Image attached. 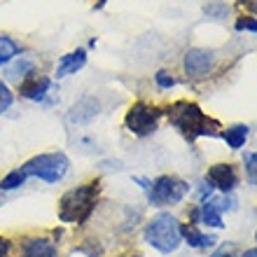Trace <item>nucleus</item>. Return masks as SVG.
<instances>
[{"label": "nucleus", "instance_id": "obj_1", "mask_svg": "<svg viewBox=\"0 0 257 257\" xmlns=\"http://www.w3.org/2000/svg\"><path fill=\"white\" fill-rule=\"evenodd\" d=\"M164 117L171 122V126L178 128V134L183 136L187 143H194L196 138H220L222 136V124L215 117H208L199 108L194 101H173L164 108Z\"/></svg>", "mask_w": 257, "mask_h": 257}, {"label": "nucleus", "instance_id": "obj_2", "mask_svg": "<svg viewBox=\"0 0 257 257\" xmlns=\"http://www.w3.org/2000/svg\"><path fill=\"white\" fill-rule=\"evenodd\" d=\"M101 190H103L101 178H91L87 183L68 190L59 199V206H56L59 220L66 224H84L96 213V206H98V199H101Z\"/></svg>", "mask_w": 257, "mask_h": 257}, {"label": "nucleus", "instance_id": "obj_3", "mask_svg": "<svg viewBox=\"0 0 257 257\" xmlns=\"http://www.w3.org/2000/svg\"><path fill=\"white\" fill-rule=\"evenodd\" d=\"M143 238L145 243L152 245L157 252L162 255H171L178 250V245L183 243L180 236V222L171 213H159L152 220H148L145 229H143Z\"/></svg>", "mask_w": 257, "mask_h": 257}, {"label": "nucleus", "instance_id": "obj_4", "mask_svg": "<svg viewBox=\"0 0 257 257\" xmlns=\"http://www.w3.org/2000/svg\"><path fill=\"white\" fill-rule=\"evenodd\" d=\"M70 169V159L63 152H42L24 162L21 171L26 178H40L45 183H61Z\"/></svg>", "mask_w": 257, "mask_h": 257}, {"label": "nucleus", "instance_id": "obj_5", "mask_svg": "<svg viewBox=\"0 0 257 257\" xmlns=\"http://www.w3.org/2000/svg\"><path fill=\"white\" fill-rule=\"evenodd\" d=\"M164 117V110L157 108L155 103L148 101H134L128 105L126 115H124V128L136 138H145V136L155 134L159 128V122Z\"/></svg>", "mask_w": 257, "mask_h": 257}, {"label": "nucleus", "instance_id": "obj_6", "mask_svg": "<svg viewBox=\"0 0 257 257\" xmlns=\"http://www.w3.org/2000/svg\"><path fill=\"white\" fill-rule=\"evenodd\" d=\"M190 192V183L178 176H159L152 180L148 190V201L157 208L162 206H176L187 196Z\"/></svg>", "mask_w": 257, "mask_h": 257}, {"label": "nucleus", "instance_id": "obj_7", "mask_svg": "<svg viewBox=\"0 0 257 257\" xmlns=\"http://www.w3.org/2000/svg\"><path fill=\"white\" fill-rule=\"evenodd\" d=\"M220 66L217 61V54L210 52V49H201V47H194V49H187V54L183 59V70H185V77L192 82H199V80H208V75H213Z\"/></svg>", "mask_w": 257, "mask_h": 257}, {"label": "nucleus", "instance_id": "obj_8", "mask_svg": "<svg viewBox=\"0 0 257 257\" xmlns=\"http://www.w3.org/2000/svg\"><path fill=\"white\" fill-rule=\"evenodd\" d=\"M17 257H59V245L45 234H26L14 243Z\"/></svg>", "mask_w": 257, "mask_h": 257}, {"label": "nucleus", "instance_id": "obj_9", "mask_svg": "<svg viewBox=\"0 0 257 257\" xmlns=\"http://www.w3.org/2000/svg\"><path fill=\"white\" fill-rule=\"evenodd\" d=\"M206 183L213 187V190H220L222 194H229L238 187L241 183V173H238V166L231 162H222V164H213L206 171Z\"/></svg>", "mask_w": 257, "mask_h": 257}, {"label": "nucleus", "instance_id": "obj_10", "mask_svg": "<svg viewBox=\"0 0 257 257\" xmlns=\"http://www.w3.org/2000/svg\"><path fill=\"white\" fill-rule=\"evenodd\" d=\"M17 91H19L21 98H28V101L47 105V94H52V77H47V75L40 73V70H35V73L26 75V77L19 82Z\"/></svg>", "mask_w": 257, "mask_h": 257}, {"label": "nucleus", "instance_id": "obj_11", "mask_svg": "<svg viewBox=\"0 0 257 257\" xmlns=\"http://www.w3.org/2000/svg\"><path fill=\"white\" fill-rule=\"evenodd\" d=\"M98 115H101V101L96 96H82L80 101L68 110L66 119H68V124H75V126H87Z\"/></svg>", "mask_w": 257, "mask_h": 257}, {"label": "nucleus", "instance_id": "obj_12", "mask_svg": "<svg viewBox=\"0 0 257 257\" xmlns=\"http://www.w3.org/2000/svg\"><path fill=\"white\" fill-rule=\"evenodd\" d=\"M84 63H87V49H73V52L63 54L61 59H59V63H56V73H54L56 80H61V77H68V75L82 70Z\"/></svg>", "mask_w": 257, "mask_h": 257}, {"label": "nucleus", "instance_id": "obj_13", "mask_svg": "<svg viewBox=\"0 0 257 257\" xmlns=\"http://www.w3.org/2000/svg\"><path fill=\"white\" fill-rule=\"evenodd\" d=\"M180 236L183 241L190 248H213L217 243L215 236H210V234H201L199 231V224H180Z\"/></svg>", "mask_w": 257, "mask_h": 257}, {"label": "nucleus", "instance_id": "obj_14", "mask_svg": "<svg viewBox=\"0 0 257 257\" xmlns=\"http://www.w3.org/2000/svg\"><path fill=\"white\" fill-rule=\"evenodd\" d=\"M35 70H38V63H35L33 56L21 54V56H17V59H14L12 66L7 68V80H12V82H17V84H19L26 75L35 73Z\"/></svg>", "mask_w": 257, "mask_h": 257}, {"label": "nucleus", "instance_id": "obj_15", "mask_svg": "<svg viewBox=\"0 0 257 257\" xmlns=\"http://www.w3.org/2000/svg\"><path fill=\"white\" fill-rule=\"evenodd\" d=\"M201 206V224H208V227H215V229H222V210L217 206V196H208L206 201L199 203Z\"/></svg>", "mask_w": 257, "mask_h": 257}, {"label": "nucleus", "instance_id": "obj_16", "mask_svg": "<svg viewBox=\"0 0 257 257\" xmlns=\"http://www.w3.org/2000/svg\"><path fill=\"white\" fill-rule=\"evenodd\" d=\"M248 134H250V126H248V124H231V126L222 128V136H220V138L227 143V148L241 150L245 145V141H248Z\"/></svg>", "mask_w": 257, "mask_h": 257}, {"label": "nucleus", "instance_id": "obj_17", "mask_svg": "<svg viewBox=\"0 0 257 257\" xmlns=\"http://www.w3.org/2000/svg\"><path fill=\"white\" fill-rule=\"evenodd\" d=\"M17 56H19V45L10 35H0V66L12 63Z\"/></svg>", "mask_w": 257, "mask_h": 257}, {"label": "nucleus", "instance_id": "obj_18", "mask_svg": "<svg viewBox=\"0 0 257 257\" xmlns=\"http://www.w3.org/2000/svg\"><path fill=\"white\" fill-rule=\"evenodd\" d=\"M24 183H26V173L21 169H14L0 180V192H12V190H17V187H21Z\"/></svg>", "mask_w": 257, "mask_h": 257}, {"label": "nucleus", "instance_id": "obj_19", "mask_svg": "<svg viewBox=\"0 0 257 257\" xmlns=\"http://www.w3.org/2000/svg\"><path fill=\"white\" fill-rule=\"evenodd\" d=\"M243 166H245V178L252 187H257V152H245L243 155Z\"/></svg>", "mask_w": 257, "mask_h": 257}, {"label": "nucleus", "instance_id": "obj_20", "mask_svg": "<svg viewBox=\"0 0 257 257\" xmlns=\"http://www.w3.org/2000/svg\"><path fill=\"white\" fill-rule=\"evenodd\" d=\"M12 103H14V94L10 91V87H7V82L0 80V115H3L5 110L12 108Z\"/></svg>", "mask_w": 257, "mask_h": 257}, {"label": "nucleus", "instance_id": "obj_21", "mask_svg": "<svg viewBox=\"0 0 257 257\" xmlns=\"http://www.w3.org/2000/svg\"><path fill=\"white\" fill-rule=\"evenodd\" d=\"M234 28H236V31H250V33H257V19L250 17V14H241L236 19V24H234Z\"/></svg>", "mask_w": 257, "mask_h": 257}, {"label": "nucleus", "instance_id": "obj_22", "mask_svg": "<svg viewBox=\"0 0 257 257\" xmlns=\"http://www.w3.org/2000/svg\"><path fill=\"white\" fill-rule=\"evenodd\" d=\"M155 82H157V87L159 89H171V87H176V77L166 70V68H162L159 73L155 75Z\"/></svg>", "mask_w": 257, "mask_h": 257}, {"label": "nucleus", "instance_id": "obj_23", "mask_svg": "<svg viewBox=\"0 0 257 257\" xmlns=\"http://www.w3.org/2000/svg\"><path fill=\"white\" fill-rule=\"evenodd\" d=\"M203 12L208 14V17L222 19V17H227V5H222V3H210V5L203 7Z\"/></svg>", "mask_w": 257, "mask_h": 257}, {"label": "nucleus", "instance_id": "obj_24", "mask_svg": "<svg viewBox=\"0 0 257 257\" xmlns=\"http://www.w3.org/2000/svg\"><path fill=\"white\" fill-rule=\"evenodd\" d=\"M14 255V241L0 234V257H12Z\"/></svg>", "mask_w": 257, "mask_h": 257}, {"label": "nucleus", "instance_id": "obj_25", "mask_svg": "<svg viewBox=\"0 0 257 257\" xmlns=\"http://www.w3.org/2000/svg\"><path fill=\"white\" fill-rule=\"evenodd\" d=\"M238 7L245 10V14L257 12V0H238Z\"/></svg>", "mask_w": 257, "mask_h": 257}, {"label": "nucleus", "instance_id": "obj_26", "mask_svg": "<svg viewBox=\"0 0 257 257\" xmlns=\"http://www.w3.org/2000/svg\"><path fill=\"white\" fill-rule=\"evenodd\" d=\"M213 257H231V255H229V252H227V245H222V248H220V250H217Z\"/></svg>", "mask_w": 257, "mask_h": 257}, {"label": "nucleus", "instance_id": "obj_27", "mask_svg": "<svg viewBox=\"0 0 257 257\" xmlns=\"http://www.w3.org/2000/svg\"><path fill=\"white\" fill-rule=\"evenodd\" d=\"M243 257H257V248H250V250H245Z\"/></svg>", "mask_w": 257, "mask_h": 257}, {"label": "nucleus", "instance_id": "obj_28", "mask_svg": "<svg viewBox=\"0 0 257 257\" xmlns=\"http://www.w3.org/2000/svg\"><path fill=\"white\" fill-rule=\"evenodd\" d=\"M124 257H143L141 252H131V255H124Z\"/></svg>", "mask_w": 257, "mask_h": 257}, {"label": "nucleus", "instance_id": "obj_29", "mask_svg": "<svg viewBox=\"0 0 257 257\" xmlns=\"http://www.w3.org/2000/svg\"><path fill=\"white\" fill-rule=\"evenodd\" d=\"M255 238H257V234H255Z\"/></svg>", "mask_w": 257, "mask_h": 257}]
</instances>
